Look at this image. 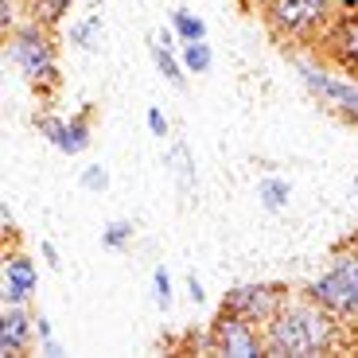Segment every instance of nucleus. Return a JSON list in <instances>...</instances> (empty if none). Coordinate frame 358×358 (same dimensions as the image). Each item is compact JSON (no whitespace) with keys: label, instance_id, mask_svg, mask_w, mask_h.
Masks as SVG:
<instances>
[{"label":"nucleus","instance_id":"f257e3e1","mask_svg":"<svg viewBox=\"0 0 358 358\" xmlns=\"http://www.w3.org/2000/svg\"><path fill=\"white\" fill-rule=\"evenodd\" d=\"M331 343V320L323 304H280L268 315L265 350L268 355H315Z\"/></svg>","mask_w":358,"mask_h":358},{"label":"nucleus","instance_id":"f03ea898","mask_svg":"<svg viewBox=\"0 0 358 358\" xmlns=\"http://www.w3.org/2000/svg\"><path fill=\"white\" fill-rule=\"evenodd\" d=\"M315 304H323L327 312H350L358 308V257H347L331 268V273H323L312 288H308Z\"/></svg>","mask_w":358,"mask_h":358},{"label":"nucleus","instance_id":"7ed1b4c3","mask_svg":"<svg viewBox=\"0 0 358 358\" xmlns=\"http://www.w3.org/2000/svg\"><path fill=\"white\" fill-rule=\"evenodd\" d=\"M12 59H16V66L31 82L55 78V51H51V39H47V31L39 24L20 27L16 36H12Z\"/></svg>","mask_w":358,"mask_h":358},{"label":"nucleus","instance_id":"20e7f679","mask_svg":"<svg viewBox=\"0 0 358 358\" xmlns=\"http://www.w3.org/2000/svg\"><path fill=\"white\" fill-rule=\"evenodd\" d=\"M331 16V0H268V20L285 36H308Z\"/></svg>","mask_w":358,"mask_h":358},{"label":"nucleus","instance_id":"39448f33","mask_svg":"<svg viewBox=\"0 0 358 358\" xmlns=\"http://www.w3.org/2000/svg\"><path fill=\"white\" fill-rule=\"evenodd\" d=\"M300 74H304V82L312 86V94L323 106H331L335 113L358 121V86H350V82H343V78H331V74L315 71V66H300Z\"/></svg>","mask_w":358,"mask_h":358},{"label":"nucleus","instance_id":"423d86ee","mask_svg":"<svg viewBox=\"0 0 358 358\" xmlns=\"http://www.w3.org/2000/svg\"><path fill=\"white\" fill-rule=\"evenodd\" d=\"M215 347L222 350V355H234V358L261 355V339H257V331L250 327V320L226 312V308H222V320L215 323Z\"/></svg>","mask_w":358,"mask_h":358},{"label":"nucleus","instance_id":"0eeeda50","mask_svg":"<svg viewBox=\"0 0 358 358\" xmlns=\"http://www.w3.org/2000/svg\"><path fill=\"white\" fill-rule=\"evenodd\" d=\"M280 308V296L277 288H265V285H245V288H234L230 296H226V312L242 315V320H265Z\"/></svg>","mask_w":358,"mask_h":358},{"label":"nucleus","instance_id":"6e6552de","mask_svg":"<svg viewBox=\"0 0 358 358\" xmlns=\"http://www.w3.org/2000/svg\"><path fill=\"white\" fill-rule=\"evenodd\" d=\"M39 133L47 136V141L59 148V152H66V156H78L82 148L90 144V129H86V121H55V117H43L39 121Z\"/></svg>","mask_w":358,"mask_h":358},{"label":"nucleus","instance_id":"1a4fd4ad","mask_svg":"<svg viewBox=\"0 0 358 358\" xmlns=\"http://www.w3.org/2000/svg\"><path fill=\"white\" fill-rule=\"evenodd\" d=\"M31 292H36V265L16 253L4 268V304H24Z\"/></svg>","mask_w":358,"mask_h":358},{"label":"nucleus","instance_id":"9d476101","mask_svg":"<svg viewBox=\"0 0 358 358\" xmlns=\"http://www.w3.org/2000/svg\"><path fill=\"white\" fill-rule=\"evenodd\" d=\"M27 331H31V320L24 315V304H4V315H0V350L4 355H20L27 347Z\"/></svg>","mask_w":358,"mask_h":358},{"label":"nucleus","instance_id":"9b49d317","mask_svg":"<svg viewBox=\"0 0 358 358\" xmlns=\"http://www.w3.org/2000/svg\"><path fill=\"white\" fill-rule=\"evenodd\" d=\"M335 51L343 55V63L358 66V20H347V24L335 31Z\"/></svg>","mask_w":358,"mask_h":358},{"label":"nucleus","instance_id":"f8f14e48","mask_svg":"<svg viewBox=\"0 0 358 358\" xmlns=\"http://www.w3.org/2000/svg\"><path fill=\"white\" fill-rule=\"evenodd\" d=\"M210 63H215V55H210V47H206L203 39H191V43L183 47V66H187L191 74H206Z\"/></svg>","mask_w":358,"mask_h":358},{"label":"nucleus","instance_id":"ddd939ff","mask_svg":"<svg viewBox=\"0 0 358 358\" xmlns=\"http://www.w3.org/2000/svg\"><path fill=\"white\" fill-rule=\"evenodd\" d=\"M257 195H261V203L268 206V210H280V206L288 203V183L285 179H265L257 187Z\"/></svg>","mask_w":358,"mask_h":358},{"label":"nucleus","instance_id":"4468645a","mask_svg":"<svg viewBox=\"0 0 358 358\" xmlns=\"http://www.w3.org/2000/svg\"><path fill=\"white\" fill-rule=\"evenodd\" d=\"M171 24H176V31L187 39V43H191V39H206V24L199 16H191V12H183V8L171 16Z\"/></svg>","mask_w":358,"mask_h":358},{"label":"nucleus","instance_id":"2eb2a0df","mask_svg":"<svg viewBox=\"0 0 358 358\" xmlns=\"http://www.w3.org/2000/svg\"><path fill=\"white\" fill-rule=\"evenodd\" d=\"M152 55H156V66H160V74L168 82H176V86H183V71H179V63L171 59V51L164 43H152Z\"/></svg>","mask_w":358,"mask_h":358},{"label":"nucleus","instance_id":"dca6fc26","mask_svg":"<svg viewBox=\"0 0 358 358\" xmlns=\"http://www.w3.org/2000/svg\"><path fill=\"white\" fill-rule=\"evenodd\" d=\"M101 242H106L109 250H121L125 242H133V222H109L106 230H101Z\"/></svg>","mask_w":358,"mask_h":358},{"label":"nucleus","instance_id":"f3484780","mask_svg":"<svg viewBox=\"0 0 358 358\" xmlns=\"http://www.w3.org/2000/svg\"><path fill=\"white\" fill-rule=\"evenodd\" d=\"M98 27H101V20H98V16H90L86 24L71 27V39H74L78 47H86V51H90V47H94V31H98Z\"/></svg>","mask_w":358,"mask_h":358},{"label":"nucleus","instance_id":"a211bd4d","mask_svg":"<svg viewBox=\"0 0 358 358\" xmlns=\"http://www.w3.org/2000/svg\"><path fill=\"white\" fill-rule=\"evenodd\" d=\"M82 187H86V191H106L109 187V171L98 168V164L86 168V171H82Z\"/></svg>","mask_w":358,"mask_h":358},{"label":"nucleus","instance_id":"6ab92c4d","mask_svg":"<svg viewBox=\"0 0 358 358\" xmlns=\"http://www.w3.org/2000/svg\"><path fill=\"white\" fill-rule=\"evenodd\" d=\"M36 8L47 24H55V20H63V12L71 8V0H36Z\"/></svg>","mask_w":358,"mask_h":358},{"label":"nucleus","instance_id":"aec40b11","mask_svg":"<svg viewBox=\"0 0 358 358\" xmlns=\"http://www.w3.org/2000/svg\"><path fill=\"white\" fill-rule=\"evenodd\" d=\"M156 304H160V308L171 304V280H168L164 268H156Z\"/></svg>","mask_w":358,"mask_h":358},{"label":"nucleus","instance_id":"412c9836","mask_svg":"<svg viewBox=\"0 0 358 358\" xmlns=\"http://www.w3.org/2000/svg\"><path fill=\"white\" fill-rule=\"evenodd\" d=\"M148 129H152L156 136H164V133H168V121H164V113H160V109H148Z\"/></svg>","mask_w":358,"mask_h":358},{"label":"nucleus","instance_id":"4be33fe9","mask_svg":"<svg viewBox=\"0 0 358 358\" xmlns=\"http://www.w3.org/2000/svg\"><path fill=\"white\" fill-rule=\"evenodd\" d=\"M187 292H191V300H195V304H203V296H206V292H203V285H199L195 277L187 280Z\"/></svg>","mask_w":358,"mask_h":358},{"label":"nucleus","instance_id":"5701e85b","mask_svg":"<svg viewBox=\"0 0 358 358\" xmlns=\"http://www.w3.org/2000/svg\"><path fill=\"white\" fill-rule=\"evenodd\" d=\"M43 257H47V265H51V268H59V253H55V245H43Z\"/></svg>","mask_w":358,"mask_h":358},{"label":"nucleus","instance_id":"b1692460","mask_svg":"<svg viewBox=\"0 0 358 358\" xmlns=\"http://www.w3.org/2000/svg\"><path fill=\"white\" fill-rule=\"evenodd\" d=\"M36 327H39V339H51V323H47L43 315H39V320H36Z\"/></svg>","mask_w":358,"mask_h":358},{"label":"nucleus","instance_id":"393cba45","mask_svg":"<svg viewBox=\"0 0 358 358\" xmlns=\"http://www.w3.org/2000/svg\"><path fill=\"white\" fill-rule=\"evenodd\" d=\"M343 8H358V0H339Z\"/></svg>","mask_w":358,"mask_h":358}]
</instances>
